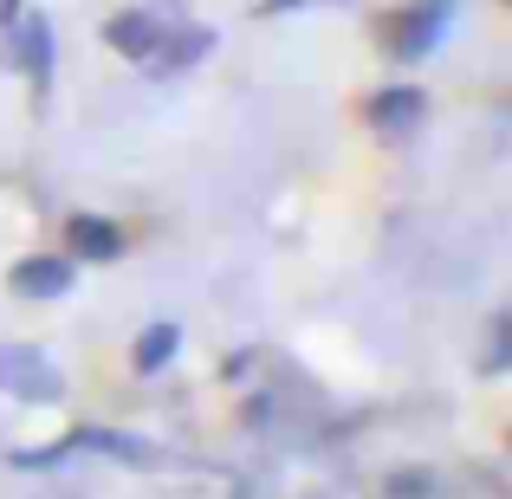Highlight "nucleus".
<instances>
[{"label":"nucleus","instance_id":"9","mask_svg":"<svg viewBox=\"0 0 512 499\" xmlns=\"http://www.w3.org/2000/svg\"><path fill=\"white\" fill-rule=\"evenodd\" d=\"M175 344H182V331H175V325H150V331L137 337V370H143V376L163 370V363L175 357Z\"/></svg>","mask_w":512,"mask_h":499},{"label":"nucleus","instance_id":"2","mask_svg":"<svg viewBox=\"0 0 512 499\" xmlns=\"http://www.w3.org/2000/svg\"><path fill=\"white\" fill-rule=\"evenodd\" d=\"M163 26H169V13H143V7H130V13H117V20L104 26V39H111L124 59L150 65V52L163 46Z\"/></svg>","mask_w":512,"mask_h":499},{"label":"nucleus","instance_id":"1","mask_svg":"<svg viewBox=\"0 0 512 499\" xmlns=\"http://www.w3.org/2000/svg\"><path fill=\"white\" fill-rule=\"evenodd\" d=\"M0 389H7V396H20V402H52L65 383H59V370H52L46 350H33V344H0Z\"/></svg>","mask_w":512,"mask_h":499},{"label":"nucleus","instance_id":"5","mask_svg":"<svg viewBox=\"0 0 512 499\" xmlns=\"http://www.w3.org/2000/svg\"><path fill=\"white\" fill-rule=\"evenodd\" d=\"M448 20H454V0H422V7L402 20V33H396V52L402 59H422L428 46H435L441 33H448Z\"/></svg>","mask_w":512,"mask_h":499},{"label":"nucleus","instance_id":"3","mask_svg":"<svg viewBox=\"0 0 512 499\" xmlns=\"http://www.w3.org/2000/svg\"><path fill=\"white\" fill-rule=\"evenodd\" d=\"M72 260L65 253H33V260L13 266V292L20 299H59V292H72Z\"/></svg>","mask_w":512,"mask_h":499},{"label":"nucleus","instance_id":"8","mask_svg":"<svg viewBox=\"0 0 512 499\" xmlns=\"http://www.w3.org/2000/svg\"><path fill=\"white\" fill-rule=\"evenodd\" d=\"M415 117H422V91L415 85H389V91L370 98V124L376 130H409Z\"/></svg>","mask_w":512,"mask_h":499},{"label":"nucleus","instance_id":"6","mask_svg":"<svg viewBox=\"0 0 512 499\" xmlns=\"http://www.w3.org/2000/svg\"><path fill=\"white\" fill-rule=\"evenodd\" d=\"M208 46H214L208 26H182V20H169V26H163V46L150 52V72H182V65H188V59H201Z\"/></svg>","mask_w":512,"mask_h":499},{"label":"nucleus","instance_id":"4","mask_svg":"<svg viewBox=\"0 0 512 499\" xmlns=\"http://www.w3.org/2000/svg\"><path fill=\"white\" fill-rule=\"evenodd\" d=\"M13 65H20L33 85L52 78V26H46V13H26V20L13 26Z\"/></svg>","mask_w":512,"mask_h":499},{"label":"nucleus","instance_id":"7","mask_svg":"<svg viewBox=\"0 0 512 499\" xmlns=\"http://www.w3.org/2000/svg\"><path fill=\"white\" fill-rule=\"evenodd\" d=\"M65 240H72L78 260H111V253L124 247L117 221H104V214H72V221H65Z\"/></svg>","mask_w":512,"mask_h":499},{"label":"nucleus","instance_id":"10","mask_svg":"<svg viewBox=\"0 0 512 499\" xmlns=\"http://www.w3.org/2000/svg\"><path fill=\"white\" fill-rule=\"evenodd\" d=\"M292 7H299V0H273V7H266V13H292Z\"/></svg>","mask_w":512,"mask_h":499}]
</instances>
